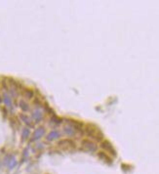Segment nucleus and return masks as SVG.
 Here are the masks:
<instances>
[{
  "mask_svg": "<svg viewBox=\"0 0 159 174\" xmlns=\"http://www.w3.org/2000/svg\"><path fill=\"white\" fill-rule=\"evenodd\" d=\"M83 147H84V149L88 152H95L97 150V147L95 144L90 141H87V140L83 142Z\"/></svg>",
  "mask_w": 159,
  "mask_h": 174,
  "instance_id": "nucleus-1",
  "label": "nucleus"
},
{
  "mask_svg": "<svg viewBox=\"0 0 159 174\" xmlns=\"http://www.w3.org/2000/svg\"><path fill=\"white\" fill-rule=\"evenodd\" d=\"M43 134H44V128H43V127L38 128V129L35 131V133H34V139L40 138Z\"/></svg>",
  "mask_w": 159,
  "mask_h": 174,
  "instance_id": "nucleus-2",
  "label": "nucleus"
},
{
  "mask_svg": "<svg viewBox=\"0 0 159 174\" xmlns=\"http://www.w3.org/2000/svg\"><path fill=\"white\" fill-rule=\"evenodd\" d=\"M59 136H60V133L58 132V131H53V132H51L49 136L47 137L48 140H54V139L58 138Z\"/></svg>",
  "mask_w": 159,
  "mask_h": 174,
  "instance_id": "nucleus-3",
  "label": "nucleus"
},
{
  "mask_svg": "<svg viewBox=\"0 0 159 174\" xmlns=\"http://www.w3.org/2000/svg\"><path fill=\"white\" fill-rule=\"evenodd\" d=\"M103 147H104V148H106V150H109V151H111V153H112V154H114V155H115V152H114V150H113L112 146L110 145V144L109 143V142H104V143L103 144Z\"/></svg>",
  "mask_w": 159,
  "mask_h": 174,
  "instance_id": "nucleus-4",
  "label": "nucleus"
},
{
  "mask_svg": "<svg viewBox=\"0 0 159 174\" xmlns=\"http://www.w3.org/2000/svg\"><path fill=\"white\" fill-rule=\"evenodd\" d=\"M33 117L36 119V121H39V120L42 119V114L39 111H37V112H35V114H33Z\"/></svg>",
  "mask_w": 159,
  "mask_h": 174,
  "instance_id": "nucleus-5",
  "label": "nucleus"
},
{
  "mask_svg": "<svg viewBox=\"0 0 159 174\" xmlns=\"http://www.w3.org/2000/svg\"><path fill=\"white\" fill-rule=\"evenodd\" d=\"M16 164H17V162H16V159H10V162H9V164H8V166H9V168L11 169V168L14 167Z\"/></svg>",
  "mask_w": 159,
  "mask_h": 174,
  "instance_id": "nucleus-6",
  "label": "nucleus"
},
{
  "mask_svg": "<svg viewBox=\"0 0 159 174\" xmlns=\"http://www.w3.org/2000/svg\"><path fill=\"white\" fill-rule=\"evenodd\" d=\"M4 102H5V104H6L7 106H9V107L11 106V99H10L9 97H8L7 95L4 97Z\"/></svg>",
  "mask_w": 159,
  "mask_h": 174,
  "instance_id": "nucleus-7",
  "label": "nucleus"
},
{
  "mask_svg": "<svg viewBox=\"0 0 159 174\" xmlns=\"http://www.w3.org/2000/svg\"><path fill=\"white\" fill-rule=\"evenodd\" d=\"M66 132L67 133L68 135H73V133H74V130L72 129V128H71V127H68V128H66Z\"/></svg>",
  "mask_w": 159,
  "mask_h": 174,
  "instance_id": "nucleus-8",
  "label": "nucleus"
},
{
  "mask_svg": "<svg viewBox=\"0 0 159 174\" xmlns=\"http://www.w3.org/2000/svg\"><path fill=\"white\" fill-rule=\"evenodd\" d=\"M21 109H23L24 111H28V106H26V104L24 103V102H21Z\"/></svg>",
  "mask_w": 159,
  "mask_h": 174,
  "instance_id": "nucleus-9",
  "label": "nucleus"
},
{
  "mask_svg": "<svg viewBox=\"0 0 159 174\" xmlns=\"http://www.w3.org/2000/svg\"><path fill=\"white\" fill-rule=\"evenodd\" d=\"M28 135H29V131H28V129H25V130H24V132H23V137H24V139L28 137Z\"/></svg>",
  "mask_w": 159,
  "mask_h": 174,
  "instance_id": "nucleus-10",
  "label": "nucleus"
}]
</instances>
